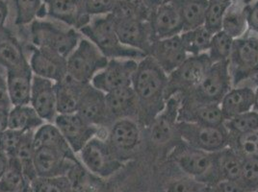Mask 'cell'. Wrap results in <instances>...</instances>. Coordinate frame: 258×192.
Listing matches in <instances>:
<instances>
[{
  "instance_id": "1",
  "label": "cell",
  "mask_w": 258,
  "mask_h": 192,
  "mask_svg": "<svg viewBox=\"0 0 258 192\" xmlns=\"http://www.w3.org/2000/svg\"><path fill=\"white\" fill-rule=\"evenodd\" d=\"M168 75L150 55L139 61L133 76L132 88L139 103L138 123L148 128L166 105Z\"/></svg>"
},
{
  "instance_id": "2",
  "label": "cell",
  "mask_w": 258,
  "mask_h": 192,
  "mask_svg": "<svg viewBox=\"0 0 258 192\" xmlns=\"http://www.w3.org/2000/svg\"><path fill=\"white\" fill-rule=\"evenodd\" d=\"M78 31L84 38L94 43L109 60L133 59L140 61L148 56L145 52L121 43L115 30L112 14L92 18L91 22Z\"/></svg>"
},
{
  "instance_id": "3",
  "label": "cell",
  "mask_w": 258,
  "mask_h": 192,
  "mask_svg": "<svg viewBox=\"0 0 258 192\" xmlns=\"http://www.w3.org/2000/svg\"><path fill=\"white\" fill-rule=\"evenodd\" d=\"M168 158L186 176L201 183L215 185L220 181L215 153L194 148L181 140L172 147Z\"/></svg>"
},
{
  "instance_id": "4",
  "label": "cell",
  "mask_w": 258,
  "mask_h": 192,
  "mask_svg": "<svg viewBox=\"0 0 258 192\" xmlns=\"http://www.w3.org/2000/svg\"><path fill=\"white\" fill-rule=\"evenodd\" d=\"M29 33L33 46L51 50L66 58L75 50L82 38L75 28L63 27L45 19L33 22L29 25Z\"/></svg>"
},
{
  "instance_id": "5",
  "label": "cell",
  "mask_w": 258,
  "mask_h": 192,
  "mask_svg": "<svg viewBox=\"0 0 258 192\" xmlns=\"http://www.w3.org/2000/svg\"><path fill=\"white\" fill-rule=\"evenodd\" d=\"M232 88L228 61L212 64L198 85L179 96L181 101L220 104L224 96Z\"/></svg>"
},
{
  "instance_id": "6",
  "label": "cell",
  "mask_w": 258,
  "mask_h": 192,
  "mask_svg": "<svg viewBox=\"0 0 258 192\" xmlns=\"http://www.w3.org/2000/svg\"><path fill=\"white\" fill-rule=\"evenodd\" d=\"M108 61L94 43L83 37L67 58V75L80 84H91Z\"/></svg>"
},
{
  "instance_id": "7",
  "label": "cell",
  "mask_w": 258,
  "mask_h": 192,
  "mask_svg": "<svg viewBox=\"0 0 258 192\" xmlns=\"http://www.w3.org/2000/svg\"><path fill=\"white\" fill-rule=\"evenodd\" d=\"M77 157L88 170L99 178L107 180L123 166V160L108 142L107 137L97 136L91 139Z\"/></svg>"
},
{
  "instance_id": "8",
  "label": "cell",
  "mask_w": 258,
  "mask_h": 192,
  "mask_svg": "<svg viewBox=\"0 0 258 192\" xmlns=\"http://www.w3.org/2000/svg\"><path fill=\"white\" fill-rule=\"evenodd\" d=\"M212 64L207 53L189 55L187 59L168 75L166 101L174 95H182L195 88Z\"/></svg>"
},
{
  "instance_id": "9",
  "label": "cell",
  "mask_w": 258,
  "mask_h": 192,
  "mask_svg": "<svg viewBox=\"0 0 258 192\" xmlns=\"http://www.w3.org/2000/svg\"><path fill=\"white\" fill-rule=\"evenodd\" d=\"M177 134L186 144L209 153H217L228 146L229 132L225 124L210 126L190 122H178Z\"/></svg>"
},
{
  "instance_id": "10",
  "label": "cell",
  "mask_w": 258,
  "mask_h": 192,
  "mask_svg": "<svg viewBox=\"0 0 258 192\" xmlns=\"http://www.w3.org/2000/svg\"><path fill=\"white\" fill-rule=\"evenodd\" d=\"M258 66V36L245 35L233 41L228 59L232 86L255 73Z\"/></svg>"
},
{
  "instance_id": "11",
  "label": "cell",
  "mask_w": 258,
  "mask_h": 192,
  "mask_svg": "<svg viewBox=\"0 0 258 192\" xmlns=\"http://www.w3.org/2000/svg\"><path fill=\"white\" fill-rule=\"evenodd\" d=\"M139 61L133 59H111L97 73L91 84L105 94L132 85Z\"/></svg>"
},
{
  "instance_id": "12",
  "label": "cell",
  "mask_w": 258,
  "mask_h": 192,
  "mask_svg": "<svg viewBox=\"0 0 258 192\" xmlns=\"http://www.w3.org/2000/svg\"><path fill=\"white\" fill-rule=\"evenodd\" d=\"M76 155L92 139L99 135L103 128L90 124L77 113L58 115L53 122Z\"/></svg>"
},
{
  "instance_id": "13",
  "label": "cell",
  "mask_w": 258,
  "mask_h": 192,
  "mask_svg": "<svg viewBox=\"0 0 258 192\" xmlns=\"http://www.w3.org/2000/svg\"><path fill=\"white\" fill-rule=\"evenodd\" d=\"M179 106L180 98L178 95L172 96L167 100L164 110L148 127L151 143L162 147L170 144L172 140H181L176 129Z\"/></svg>"
},
{
  "instance_id": "14",
  "label": "cell",
  "mask_w": 258,
  "mask_h": 192,
  "mask_svg": "<svg viewBox=\"0 0 258 192\" xmlns=\"http://www.w3.org/2000/svg\"><path fill=\"white\" fill-rule=\"evenodd\" d=\"M78 161L77 156H70L60 150L44 146L35 148L34 166L37 177L67 176Z\"/></svg>"
},
{
  "instance_id": "15",
  "label": "cell",
  "mask_w": 258,
  "mask_h": 192,
  "mask_svg": "<svg viewBox=\"0 0 258 192\" xmlns=\"http://www.w3.org/2000/svg\"><path fill=\"white\" fill-rule=\"evenodd\" d=\"M107 140L118 158L124 160L140 145V124L134 119L116 120L108 129Z\"/></svg>"
},
{
  "instance_id": "16",
  "label": "cell",
  "mask_w": 258,
  "mask_h": 192,
  "mask_svg": "<svg viewBox=\"0 0 258 192\" xmlns=\"http://www.w3.org/2000/svg\"><path fill=\"white\" fill-rule=\"evenodd\" d=\"M76 113L87 122L99 128L112 125L108 115L105 93L92 84L84 85Z\"/></svg>"
},
{
  "instance_id": "17",
  "label": "cell",
  "mask_w": 258,
  "mask_h": 192,
  "mask_svg": "<svg viewBox=\"0 0 258 192\" xmlns=\"http://www.w3.org/2000/svg\"><path fill=\"white\" fill-rule=\"evenodd\" d=\"M114 26L122 44L149 55L152 43L150 22L114 17Z\"/></svg>"
},
{
  "instance_id": "18",
  "label": "cell",
  "mask_w": 258,
  "mask_h": 192,
  "mask_svg": "<svg viewBox=\"0 0 258 192\" xmlns=\"http://www.w3.org/2000/svg\"><path fill=\"white\" fill-rule=\"evenodd\" d=\"M28 61L35 76L55 83L67 76V58L57 52L33 46Z\"/></svg>"
},
{
  "instance_id": "19",
  "label": "cell",
  "mask_w": 258,
  "mask_h": 192,
  "mask_svg": "<svg viewBox=\"0 0 258 192\" xmlns=\"http://www.w3.org/2000/svg\"><path fill=\"white\" fill-rule=\"evenodd\" d=\"M149 55L167 75L177 68L189 56L179 35L152 42Z\"/></svg>"
},
{
  "instance_id": "20",
  "label": "cell",
  "mask_w": 258,
  "mask_h": 192,
  "mask_svg": "<svg viewBox=\"0 0 258 192\" xmlns=\"http://www.w3.org/2000/svg\"><path fill=\"white\" fill-rule=\"evenodd\" d=\"M149 22L152 42L177 36L183 32L182 20L173 0L152 10Z\"/></svg>"
},
{
  "instance_id": "21",
  "label": "cell",
  "mask_w": 258,
  "mask_h": 192,
  "mask_svg": "<svg viewBox=\"0 0 258 192\" xmlns=\"http://www.w3.org/2000/svg\"><path fill=\"white\" fill-rule=\"evenodd\" d=\"M44 122L53 123L57 113L55 82L33 75L30 103Z\"/></svg>"
},
{
  "instance_id": "22",
  "label": "cell",
  "mask_w": 258,
  "mask_h": 192,
  "mask_svg": "<svg viewBox=\"0 0 258 192\" xmlns=\"http://www.w3.org/2000/svg\"><path fill=\"white\" fill-rule=\"evenodd\" d=\"M178 122H190L210 126L224 125L226 119L220 104L181 101L178 110Z\"/></svg>"
},
{
  "instance_id": "23",
  "label": "cell",
  "mask_w": 258,
  "mask_h": 192,
  "mask_svg": "<svg viewBox=\"0 0 258 192\" xmlns=\"http://www.w3.org/2000/svg\"><path fill=\"white\" fill-rule=\"evenodd\" d=\"M105 99L112 124L118 119H134L138 122L139 103L132 86L106 93Z\"/></svg>"
},
{
  "instance_id": "24",
  "label": "cell",
  "mask_w": 258,
  "mask_h": 192,
  "mask_svg": "<svg viewBox=\"0 0 258 192\" xmlns=\"http://www.w3.org/2000/svg\"><path fill=\"white\" fill-rule=\"evenodd\" d=\"M44 4L46 18L61 22L76 30L86 26L92 20V18L82 13L78 0H46Z\"/></svg>"
},
{
  "instance_id": "25",
  "label": "cell",
  "mask_w": 258,
  "mask_h": 192,
  "mask_svg": "<svg viewBox=\"0 0 258 192\" xmlns=\"http://www.w3.org/2000/svg\"><path fill=\"white\" fill-rule=\"evenodd\" d=\"M0 66L5 72L30 67L22 44L6 28L0 32Z\"/></svg>"
},
{
  "instance_id": "26",
  "label": "cell",
  "mask_w": 258,
  "mask_h": 192,
  "mask_svg": "<svg viewBox=\"0 0 258 192\" xmlns=\"http://www.w3.org/2000/svg\"><path fill=\"white\" fill-rule=\"evenodd\" d=\"M6 87L13 106L30 103L33 73L31 67L6 72Z\"/></svg>"
},
{
  "instance_id": "27",
  "label": "cell",
  "mask_w": 258,
  "mask_h": 192,
  "mask_svg": "<svg viewBox=\"0 0 258 192\" xmlns=\"http://www.w3.org/2000/svg\"><path fill=\"white\" fill-rule=\"evenodd\" d=\"M253 104L254 89L249 86H234L224 96L220 106L226 121L251 111Z\"/></svg>"
},
{
  "instance_id": "28",
  "label": "cell",
  "mask_w": 258,
  "mask_h": 192,
  "mask_svg": "<svg viewBox=\"0 0 258 192\" xmlns=\"http://www.w3.org/2000/svg\"><path fill=\"white\" fill-rule=\"evenodd\" d=\"M84 85L70 78L68 75L63 80L55 83L58 115H70L77 112Z\"/></svg>"
},
{
  "instance_id": "29",
  "label": "cell",
  "mask_w": 258,
  "mask_h": 192,
  "mask_svg": "<svg viewBox=\"0 0 258 192\" xmlns=\"http://www.w3.org/2000/svg\"><path fill=\"white\" fill-rule=\"evenodd\" d=\"M45 122L30 104L13 106L9 114L8 128L22 133L36 132Z\"/></svg>"
},
{
  "instance_id": "30",
  "label": "cell",
  "mask_w": 258,
  "mask_h": 192,
  "mask_svg": "<svg viewBox=\"0 0 258 192\" xmlns=\"http://www.w3.org/2000/svg\"><path fill=\"white\" fill-rule=\"evenodd\" d=\"M67 177L72 183L74 192H102L106 183L105 179L91 173L80 161L72 167Z\"/></svg>"
},
{
  "instance_id": "31",
  "label": "cell",
  "mask_w": 258,
  "mask_h": 192,
  "mask_svg": "<svg viewBox=\"0 0 258 192\" xmlns=\"http://www.w3.org/2000/svg\"><path fill=\"white\" fill-rule=\"evenodd\" d=\"M183 23V31L192 30L205 24L208 0H173Z\"/></svg>"
},
{
  "instance_id": "32",
  "label": "cell",
  "mask_w": 258,
  "mask_h": 192,
  "mask_svg": "<svg viewBox=\"0 0 258 192\" xmlns=\"http://www.w3.org/2000/svg\"><path fill=\"white\" fill-rule=\"evenodd\" d=\"M215 155L220 181H238L241 176L243 157L229 146L217 152Z\"/></svg>"
},
{
  "instance_id": "33",
  "label": "cell",
  "mask_w": 258,
  "mask_h": 192,
  "mask_svg": "<svg viewBox=\"0 0 258 192\" xmlns=\"http://www.w3.org/2000/svg\"><path fill=\"white\" fill-rule=\"evenodd\" d=\"M245 6L241 1L233 0L226 9L222 30L233 40L245 36L248 30Z\"/></svg>"
},
{
  "instance_id": "34",
  "label": "cell",
  "mask_w": 258,
  "mask_h": 192,
  "mask_svg": "<svg viewBox=\"0 0 258 192\" xmlns=\"http://www.w3.org/2000/svg\"><path fill=\"white\" fill-rule=\"evenodd\" d=\"M34 146L60 150L70 156H77L54 123H44L34 133Z\"/></svg>"
},
{
  "instance_id": "35",
  "label": "cell",
  "mask_w": 258,
  "mask_h": 192,
  "mask_svg": "<svg viewBox=\"0 0 258 192\" xmlns=\"http://www.w3.org/2000/svg\"><path fill=\"white\" fill-rule=\"evenodd\" d=\"M13 4L17 26H27L36 20L46 19L45 4L43 0H13Z\"/></svg>"
},
{
  "instance_id": "36",
  "label": "cell",
  "mask_w": 258,
  "mask_h": 192,
  "mask_svg": "<svg viewBox=\"0 0 258 192\" xmlns=\"http://www.w3.org/2000/svg\"><path fill=\"white\" fill-rule=\"evenodd\" d=\"M179 36L187 54L197 56L207 53L213 35L203 25L192 30L183 31Z\"/></svg>"
},
{
  "instance_id": "37",
  "label": "cell",
  "mask_w": 258,
  "mask_h": 192,
  "mask_svg": "<svg viewBox=\"0 0 258 192\" xmlns=\"http://www.w3.org/2000/svg\"><path fill=\"white\" fill-rule=\"evenodd\" d=\"M34 133L35 132H27L23 134L19 149L17 150L16 155L14 156L21 162L23 173L29 181H32L37 177L35 166H34V157H35Z\"/></svg>"
},
{
  "instance_id": "38",
  "label": "cell",
  "mask_w": 258,
  "mask_h": 192,
  "mask_svg": "<svg viewBox=\"0 0 258 192\" xmlns=\"http://www.w3.org/2000/svg\"><path fill=\"white\" fill-rule=\"evenodd\" d=\"M228 146L243 158L258 159V132L243 134L229 132Z\"/></svg>"
},
{
  "instance_id": "39",
  "label": "cell",
  "mask_w": 258,
  "mask_h": 192,
  "mask_svg": "<svg viewBox=\"0 0 258 192\" xmlns=\"http://www.w3.org/2000/svg\"><path fill=\"white\" fill-rule=\"evenodd\" d=\"M233 39L223 30L216 33L212 38L207 55L212 64L228 61L233 46Z\"/></svg>"
},
{
  "instance_id": "40",
  "label": "cell",
  "mask_w": 258,
  "mask_h": 192,
  "mask_svg": "<svg viewBox=\"0 0 258 192\" xmlns=\"http://www.w3.org/2000/svg\"><path fill=\"white\" fill-rule=\"evenodd\" d=\"M26 179L21 162L15 157H9L8 168L0 179V188L3 192H14Z\"/></svg>"
},
{
  "instance_id": "41",
  "label": "cell",
  "mask_w": 258,
  "mask_h": 192,
  "mask_svg": "<svg viewBox=\"0 0 258 192\" xmlns=\"http://www.w3.org/2000/svg\"><path fill=\"white\" fill-rule=\"evenodd\" d=\"M229 5L230 3L208 0L204 26L212 35L222 31L224 17Z\"/></svg>"
},
{
  "instance_id": "42",
  "label": "cell",
  "mask_w": 258,
  "mask_h": 192,
  "mask_svg": "<svg viewBox=\"0 0 258 192\" xmlns=\"http://www.w3.org/2000/svg\"><path fill=\"white\" fill-rule=\"evenodd\" d=\"M31 184L33 192H74L67 176L36 177Z\"/></svg>"
},
{
  "instance_id": "43",
  "label": "cell",
  "mask_w": 258,
  "mask_h": 192,
  "mask_svg": "<svg viewBox=\"0 0 258 192\" xmlns=\"http://www.w3.org/2000/svg\"><path fill=\"white\" fill-rule=\"evenodd\" d=\"M225 126L230 133H252L258 132V112L253 110L226 120Z\"/></svg>"
},
{
  "instance_id": "44",
  "label": "cell",
  "mask_w": 258,
  "mask_h": 192,
  "mask_svg": "<svg viewBox=\"0 0 258 192\" xmlns=\"http://www.w3.org/2000/svg\"><path fill=\"white\" fill-rule=\"evenodd\" d=\"M237 181L245 192L258 190V159L243 158L241 176Z\"/></svg>"
},
{
  "instance_id": "45",
  "label": "cell",
  "mask_w": 258,
  "mask_h": 192,
  "mask_svg": "<svg viewBox=\"0 0 258 192\" xmlns=\"http://www.w3.org/2000/svg\"><path fill=\"white\" fill-rule=\"evenodd\" d=\"M78 3L85 16L94 18L111 14L115 8L117 0H78Z\"/></svg>"
},
{
  "instance_id": "46",
  "label": "cell",
  "mask_w": 258,
  "mask_h": 192,
  "mask_svg": "<svg viewBox=\"0 0 258 192\" xmlns=\"http://www.w3.org/2000/svg\"><path fill=\"white\" fill-rule=\"evenodd\" d=\"M23 134L12 129H6L0 134V150L8 157H14L22 142Z\"/></svg>"
},
{
  "instance_id": "47",
  "label": "cell",
  "mask_w": 258,
  "mask_h": 192,
  "mask_svg": "<svg viewBox=\"0 0 258 192\" xmlns=\"http://www.w3.org/2000/svg\"><path fill=\"white\" fill-rule=\"evenodd\" d=\"M204 183H201L188 176L173 179L166 185V192H200Z\"/></svg>"
},
{
  "instance_id": "48",
  "label": "cell",
  "mask_w": 258,
  "mask_h": 192,
  "mask_svg": "<svg viewBox=\"0 0 258 192\" xmlns=\"http://www.w3.org/2000/svg\"><path fill=\"white\" fill-rule=\"evenodd\" d=\"M247 29L258 36V0L245 6Z\"/></svg>"
},
{
  "instance_id": "49",
  "label": "cell",
  "mask_w": 258,
  "mask_h": 192,
  "mask_svg": "<svg viewBox=\"0 0 258 192\" xmlns=\"http://www.w3.org/2000/svg\"><path fill=\"white\" fill-rule=\"evenodd\" d=\"M214 192H245L238 181H221L214 185Z\"/></svg>"
},
{
  "instance_id": "50",
  "label": "cell",
  "mask_w": 258,
  "mask_h": 192,
  "mask_svg": "<svg viewBox=\"0 0 258 192\" xmlns=\"http://www.w3.org/2000/svg\"><path fill=\"white\" fill-rule=\"evenodd\" d=\"M9 16V4L7 0H0V32L5 29Z\"/></svg>"
},
{
  "instance_id": "51",
  "label": "cell",
  "mask_w": 258,
  "mask_h": 192,
  "mask_svg": "<svg viewBox=\"0 0 258 192\" xmlns=\"http://www.w3.org/2000/svg\"><path fill=\"white\" fill-rule=\"evenodd\" d=\"M8 165H9V157L2 150H0V179L4 175L5 171L7 170Z\"/></svg>"
},
{
  "instance_id": "52",
  "label": "cell",
  "mask_w": 258,
  "mask_h": 192,
  "mask_svg": "<svg viewBox=\"0 0 258 192\" xmlns=\"http://www.w3.org/2000/svg\"><path fill=\"white\" fill-rule=\"evenodd\" d=\"M147 5L151 8V11L160 7L164 4H167L169 2H172V0H145Z\"/></svg>"
},
{
  "instance_id": "53",
  "label": "cell",
  "mask_w": 258,
  "mask_h": 192,
  "mask_svg": "<svg viewBox=\"0 0 258 192\" xmlns=\"http://www.w3.org/2000/svg\"><path fill=\"white\" fill-rule=\"evenodd\" d=\"M14 192H33L32 184H31V181H29L28 179H26L25 181H23L22 185Z\"/></svg>"
},
{
  "instance_id": "54",
  "label": "cell",
  "mask_w": 258,
  "mask_h": 192,
  "mask_svg": "<svg viewBox=\"0 0 258 192\" xmlns=\"http://www.w3.org/2000/svg\"><path fill=\"white\" fill-rule=\"evenodd\" d=\"M253 111L258 112V85L254 89V104H253Z\"/></svg>"
},
{
  "instance_id": "55",
  "label": "cell",
  "mask_w": 258,
  "mask_h": 192,
  "mask_svg": "<svg viewBox=\"0 0 258 192\" xmlns=\"http://www.w3.org/2000/svg\"><path fill=\"white\" fill-rule=\"evenodd\" d=\"M239 1H241L242 3H244L245 5H247V4H249V3L253 2V1H255V0H239Z\"/></svg>"
},
{
  "instance_id": "56",
  "label": "cell",
  "mask_w": 258,
  "mask_h": 192,
  "mask_svg": "<svg viewBox=\"0 0 258 192\" xmlns=\"http://www.w3.org/2000/svg\"><path fill=\"white\" fill-rule=\"evenodd\" d=\"M212 1H220V2H225V3H231L233 0H212Z\"/></svg>"
},
{
  "instance_id": "57",
  "label": "cell",
  "mask_w": 258,
  "mask_h": 192,
  "mask_svg": "<svg viewBox=\"0 0 258 192\" xmlns=\"http://www.w3.org/2000/svg\"><path fill=\"white\" fill-rule=\"evenodd\" d=\"M6 82V79L5 78H3L2 77V75L0 74V85L1 84H3V83H5Z\"/></svg>"
},
{
  "instance_id": "58",
  "label": "cell",
  "mask_w": 258,
  "mask_h": 192,
  "mask_svg": "<svg viewBox=\"0 0 258 192\" xmlns=\"http://www.w3.org/2000/svg\"><path fill=\"white\" fill-rule=\"evenodd\" d=\"M256 73H258V66L257 68H256V71H255V73H254V74H256Z\"/></svg>"
},
{
  "instance_id": "59",
  "label": "cell",
  "mask_w": 258,
  "mask_h": 192,
  "mask_svg": "<svg viewBox=\"0 0 258 192\" xmlns=\"http://www.w3.org/2000/svg\"><path fill=\"white\" fill-rule=\"evenodd\" d=\"M0 192H3V190H2V189H1V188H0Z\"/></svg>"
},
{
  "instance_id": "60",
  "label": "cell",
  "mask_w": 258,
  "mask_h": 192,
  "mask_svg": "<svg viewBox=\"0 0 258 192\" xmlns=\"http://www.w3.org/2000/svg\"><path fill=\"white\" fill-rule=\"evenodd\" d=\"M43 2H45V1H46V0H43Z\"/></svg>"
},
{
  "instance_id": "61",
  "label": "cell",
  "mask_w": 258,
  "mask_h": 192,
  "mask_svg": "<svg viewBox=\"0 0 258 192\" xmlns=\"http://www.w3.org/2000/svg\"><path fill=\"white\" fill-rule=\"evenodd\" d=\"M253 192H258V190H256V191H253Z\"/></svg>"
}]
</instances>
